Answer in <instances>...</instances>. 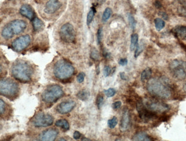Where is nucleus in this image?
<instances>
[{
	"instance_id": "nucleus-1",
	"label": "nucleus",
	"mask_w": 186,
	"mask_h": 141,
	"mask_svg": "<svg viewBox=\"0 0 186 141\" xmlns=\"http://www.w3.org/2000/svg\"><path fill=\"white\" fill-rule=\"evenodd\" d=\"M147 89L151 94L162 99H168L172 94L171 89L167 82L156 78L149 79Z\"/></svg>"
},
{
	"instance_id": "nucleus-2",
	"label": "nucleus",
	"mask_w": 186,
	"mask_h": 141,
	"mask_svg": "<svg viewBox=\"0 0 186 141\" xmlns=\"http://www.w3.org/2000/svg\"><path fill=\"white\" fill-rule=\"evenodd\" d=\"M34 70L31 65L23 60L16 61L11 69V73L13 77L23 83L30 82Z\"/></svg>"
},
{
	"instance_id": "nucleus-3",
	"label": "nucleus",
	"mask_w": 186,
	"mask_h": 141,
	"mask_svg": "<svg viewBox=\"0 0 186 141\" xmlns=\"http://www.w3.org/2000/svg\"><path fill=\"white\" fill-rule=\"evenodd\" d=\"M53 72L56 78L64 81H66L73 75L74 68L68 61L60 59L54 65Z\"/></svg>"
},
{
	"instance_id": "nucleus-4",
	"label": "nucleus",
	"mask_w": 186,
	"mask_h": 141,
	"mask_svg": "<svg viewBox=\"0 0 186 141\" xmlns=\"http://www.w3.org/2000/svg\"><path fill=\"white\" fill-rule=\"evenodd\" d=\"M27 23L21 19H15L6 25L1 32V35L4 38L9 40L14 35L21 34L26 29Z\"/></svg>"
},
{
	"instance_id": "nucleus-5",
	"label": "nucleus",
	"mask_w": 186,
	"mask_h": 141,
	"mask_svg": "<svg viewBox=\"0 0 186 141\" xmlns=\"http://www.w3.org/2000/svg\"><path fill=\"white\" fill-rule=\"evenodd\" d=\"M19 86L17 83L9 78L1 79L0 93L10 100H13L18 95Z\"/></svg>"
},
{
	"instance_id": "nucleus-6",
	"label": "nucleus",
	"mask_w": 186,
	"mask_h": 141,
	"mask_svg": "<svg viewBox=\"0 0 186 141\" xmlns=\"http://www.w3.org/2000/svg\"><path fill=\"white\" fill-rule=\"evenodd\" d=\"M64 95L62 87L59 85H51L44 90L41 94L44 102L47 104H53Z\"/></svg>"
},
{
	"instance_id": "nucleus-7",
	"label": "nucleus",
	"mask_w": 186,
	"mask_h": 141,
	"mask_svg": "<svg viewBox=\"0 0 186 141\" xmlns=\"http://www.w3.org/2000/svg\"><path fill=\"white\" fill-rule=\"evenodd\" d=\"M169 68L173 77L179 80H183L186 78V62L174 59L170 62Z\"/></svg>"
},
{
	"instance_id": "nucleus-8",
	"label": "nucleus",
	"mask_w": 186,
	"mask_h": 141,
	"mask_svg": "<svg viewBox=\"0 0 186 141\" xmlns=\"http://www.w3.org/2000/svg\"><path fill=\"white\" fill-rule=\"evenodd\" d=\"M54 118L51 115L44 113L36 114L32 120V124L36 128H45L53 125Z\"/></svg>"
},
{
	"instance_id": "nucleus-9",
	"label": "nucleus",
	"mask_w": 186,
	"mask_h": 141,
	"mask_svg": "<svg viewBox=\"0 0 186 141\" xmlns=\"http://www.w3.org/2000/svg\"><path fill=\"white\" fill-rule=\"evenodd\" d=\"M144 106L153 113H163L170 109L169 106L162 102L154 100H147L143 103Z\"/></svg>"
},
{
	"instance_id": "nucleus-10",
	"label": "nucleus",
	"mask_w": 186,
	"mask_h": 141,
	"mask_svg": "<svg viewBox=\"0 0 186 141\" xmlns=\"http://www.w3.org/2000/svg\"><path fill=\"white\" fill-rule=\"evenodd\" d=\"M60 36L62 41L66 43H73L76 40V32L74 27L70 23L64 24L60 30Z\"/></svg>"
},
{
	"instance_id": "nucleus-11",
	"label": "nucleus",
	"mask_w": 186,
	"mask_h": 141,
	"mask_svg": "<svg viewBox=\"0 0 186 141\" xmlns=\"http://www.w3.org/2000/svg\"><path fill=\"white\" fill-rule=\"evenodd\" d=\"M31 41L29 35H23L16 38L12 43V47L16 51L20 52L29 45Z\"/></svg>"
},
{
	"instance_id": "nucleus-12",
	"label": "nucleus",
	"mask_w": 186,
	"mask_h": 141,
	"mask_svg": "<svg viewBox=\"0 0 186 141\" xmlns=\"http://www.w3.org/2000/svg\"><path fill=\"white\" fill-rule=\"evenodd\" d=\"M76 105L74 100H65L59 104L56 107V111L60 114H66L70 113Z\"/></svg>"
},
{
	"instance_id": "nucleus-13",
	"label": "nucleus",
	"mask_w": 186,
	"mask_h": 141,
	"mask_svg": "<svg viewBox=\"0 0 186 141\" xmlns=\"http://www.w3.org/2000/svg\"><path fill=\"white\" fill-rule=\"evenodd\" d=\"M59 131L55 129H49L44 131L39 136V140L42 141H53L56 139Z\"/></svg>"
},
{
	"instance_id": "nucleus-14",
	"label": "nucleus",
	"mask_w": 186,
	"mask_h": 141,
	"mask_svg": "<svg viewBox=\"0 0 186 141\" xmlns=\"http://www.w3.org/2000/svg\"><path fill=\"white\" fill-rule=\"evenodd\" d=\"M61 4L59 0H49L44 7V12L48 14L55 13L60 9Z\"/></svg>"
},
{
	"instance_id": "nucleus-15",
	"label": "nucleus",
	"mask_w": 186,
	"mask_h": 141,
	"mask_svg": "<svg viewBox=\"0 0 186 141\" xmlns=\"http://www.w3.org/2000/svg\"><path fill=\"white\" fill-rule=\"evenodd\" d=\"M20 13L23 17L33 20L34 18V11L32 7L28 4H24L20 9Z\"/></svg>"
},
{
	"instance_id": "nucleus-16",
	"label": "nucleus",
	"mask_w": 186,
	"mask_h": 141,
	"mask_svg": "<svg viewBox=\"0 0 186 141\" xmlns=\"http://www.w3.org/2000/svg\"><path fill=\"white\" fill-rule=\"evenodd\" d=\"M130 113L128 109H125L123 111L121 122H120V130L121 132L126 131L130 125Z\"/></svg>"
},
{
	"instance_id": "nucleus-17",
	"label": "nucleus",
	"mask_w": 186,
	"mask_h": 141,
	"mask_svg": "<svg viewBox=\"0 0 186 141\" xmlns=\"http://www.w3.org/2000/svg\"><path fill=\"white\" fill-rule=\"evenodd\" d=\"M173 33L176 37L186 40V26H177L173 29Z\"/></svg>"
},
{
	"instance_id": "nucleus-18",
	"label": "nucleus",
	"mask_w": 186,
	"mask_h": 141,
	"mask_svg": "<svg viewBox=\"0 0 186 141\" xmlns=\"http://www.w3.org/2000/svg\"><path fill=\"white\" fill-rule=\"evenodd\" d=\"M132 139L133 141H153V139L151 138V137L145 132H139L136 133L133 137Z\"/></svg>"
},
{
	"instance_id": "nucleus-19",
	"label": "nucleus",
	"mask_w": 186,
	"mask_h": 141,
	"mask_svg": "<svg viewBox=\"0 0 186 141\" xmlns=\"http://www.w3.org/2000/svg\"><path fill=\"white\" fill-rule=\"evenodd\" d=\"M32 25L34 30L36 32L41 31L44 27V23L40 19L37 17H34L33 18L32 20Z\"/></svg>"
},
{
	"instance_id": "nucleus-20",
	"label": "nucleus",
	"mask_w": 186,
	"mask_h": 141,
	"mask_svg": "<svg viewBox=\"0 0 186 141\" xmlns=\"http://www.w3.org/2000/svg\"><path fill=\"white\" fill-rule=\"evenodd\" d=\"M55 125L57 127L62 128L65 130L70 129V124L65 119H60L57 120L55 123Z\"/></svg>"
},
{
	"instance_id": "nucleus-21",
	"label": "nucleus",
	"mask_w": 186,
	"mask_h": 141,
	"mask_svg": "<svg viewBox=\"0 0 186 141\" xmlns=\"http://www.w3.org/2000/svg\"><path fill=\"white\" fill-rule=\"evenodd\" d=\"M139 37L136 33H134L131 35V38L130 50L131 51L135 50L136 46L138 45Z\"/></svg>"
},
{
	"instance_id": "nucleus-22",
	"label": "nucleus",
	"mask_w": 186,
	"mask_h": 141,
	"mask_svg": "<svg viewBox=\"0 0 186 141\" xmlns=\"http://www.w3.org/2000/svg\"><path fill=\"white\" fill-rule=\"evenodd\" d=\"M76 96L80 100L85 101L88 100L90 97V93L87 90H82L81 91H79Z\"/></svg>"
},
{
	"instance_id": "nucleus-23",
	"label": "nucleus",
	"mask_w": 186,
	"mask_h": 141,
	"mask_svg": "<svg viewBox=\"0 0 186 141\" xmlns=\"http://www.w3.org/2000/svg\"><path fill=\"white\" fill-rule=\"evenodd\" d=\"M151 74H152L151 69H145L141 74V80L143 82L148 80L151 77Z\"/></svg>"
},
{
	"instance_id": "nucleus-24",
	"label": "nucleus",
	"mask_w": 186,
	"mask_h": 141,
	"mask_svg": "<svg viewBox=\"0 0 186 141\" xmlns=\"http://www.w3.org/2000/svg\"><path fill=\"white\" fill-rule=\"evenodd\" d=\"M154 22H155V25L156 29L158 31L162 30L166 25L164 21L162 18H156L155 19Z\"/></svg>"
},
{
	"instance_id": "nucleus-25",
	"label": "nucleus",
	"mask_w": 186,
	"mask_h": 141,
	"mask_svg": "<svg viewBox=\"0 0 186 141\" xmlns=\"http://www.w3.org/2000/svg\"><path fill=\"white\" fill-rule=\"evenodd\" d=\"M112 14V10L109 8H107L105 9L102 16V21L103 23H106L110 18Z\"/></svg>"
},
{
	"instance_id": "nucleus-26",
	"label": "nucleus",
	"mask_w": 186,
	"mask_h": 141,
	"mask_svg": "<svg viewBox=\"0 0 186 141\" xmlns=\"http://www.w3.org/2000/svg\"><path fill=\"white\" fill-rule=\"evenodd\" d=\"M95 13H96L95 8L94 7H92L91 9H90V10L89 11L88 13V15H87V23L88 25H89V24L92 23V21H93V19L94 18Z\"/></svg>"
},
{
	"instance_id": "nucleus-27",
	"label": "nucleus",
	"mask_w": 186,
	"mask_h": 141,
	"mask_svg": "<svg viewBox=\"0 0 186 141\" xmlns=\"http://www.w3.org/2000/svg\"><path fill=\"white\" fill-rule=\"evenodd\" d=\"M144 44L143 42H141L140 44H138V46L136 48V50L135 52V57L137 58L142 53L144 49Z\"/></svg>"
},
{
	"instance_id": "nucleus-28",
	"label": "nucleus",
	"mask_w": 186,
	"mask_h": 141,
	"mask_svg": "<svg viewBox=\"0 0 186 141\" xmlns=\"http://www.w3.org/2000/svg\"><path fill=\"white\" fill-rule=\"evenodd\" d=\"M118 122V121H117V118L116 117H113L111 119H109L108 121V127L110 128V129H114V128L116 127V126Z\"/></svg>"
},
{
	"instance_id": "nucleus-29",
	"label": "nucleus",
	"mask_w": 186,
	"mask_h": 141,
	"mask_svg": "<svg viewBox=\"0 0 186 141\" xmlns=\"http://www.w3.org/2000/svg\"><path fill=\"white\" fill-rule=\"evenodd\" d=\"M177 3L180 5V10L183 14H186V0H177Z\"/></svg>"
},
{
	"instance_id": "nucleus-30",
	"label": "nucleus",
	"mask_w": 186,
	"mask_h": 141,
	"mask_svg": "<svg viewBox=\"0 0 186 141\" xmlns=\"http://www.w3.org/2000/svg\"><path fill=\"white\" fill-rule=\"evenodd\" d=\"M90 57L92 59L95 61H98L100 59V54L98 50L96 49H93L91 51Z\"/></svg>"
},
{
	"instance_id": "nucleus-31",
	"label": "nucleus",
	"mask_w": 186,
	"mask_h": 141,
	"mask_svg": "<svg viewBox=\"0 0 186 141\" xmlns=\"http://www.w3.org/2000/svg\"><path fill=\"white\" fill-rule=\"evenodd\" d=\"M128 21H129V23H130V25L131 29L133 30H135V28H136V21L135 18L130 14H128Z\"/></svg>"
},
{
	"instance_id": "nucleus-32",
	"label": "nucleus",
	"mask_w": 186,
	"mask_h": 141,
	"mask_svg": "<svg viewBox=\"0 0 186 141\" xmlns=\"http://www.w3.org/2000/svg\"><path fill=\"white\" fill-rule=\"evenodd\" d=\"M104 92L107 97H112L115 95L116 94V90L113 88H109L107 90H104Z\"/></svg>"
},
{
	"instance_id": "nucleus-33",
	"label": "nucleus",
	"mask_w": 186,
	"mask_h": 141,
	"mask_svg": "<svg viewBox=\"0 0 186 141\" xmlns=\"http://www.w3.org/2000/svg\"><path fill=\"white\" fill-rule=\"evenodd\" d=\"M103 104H104V98L102 95L98 94L96 98V105L98 106V109H100Z\"/></svg>"
},
{
	"instance_id": "nucleus-34",
	"label": "nucleus",
	"mask_w": 186,
	"mask_h": 141,
	"mask_svg": "<svg viewBox=\"0 0 186 141\" xmlns=\"http://www.w3.org/2000/svg\"><path fill=\"white\" fill-rule=\"evenodd\" d=\"M6 104L4 100L2 99L0 100V114L1 115H2L3 114L5 113V111H6Z\"/></svg>"
},
{
	"instance_id": "nucleus-35",
	"label": "nucleus",
	"mask_w": 186,
	"mask_h": 141,
	"mask_svg": "<svg viewBox=\"0 0 186 141\" xmlns=\"http://www.w3.org/2000/svg\"><path fill=\"white\" fill-rule=\"evenodd\" d=\"M104 76L107 77H108L111 73H112V69L109 66H105L104 68Z\"/></svg>"
},
{
	"instance_id": "nucleus-36",
	"label": "nucleus",
	"mask_w": 186,
	"mask_h": 141,
	"mask_svg": "<svg viewBox=\"0 0 186 141\" xmlns=\"http://www.w3.org/2000/svg\"><path fill=\"white\" fill-rule=\"evenodd\" d=\"M102 28L100 27L98 29V33H97V39H98V44H100L102 42Z\"/></svg>"
},
{
	"instance_id": "nucleus-37",
	"label": "nucleus",
	"mask_w": 186,
	"mask_h": 141,
	"mask_svg": "<svg viewBox=\"0 0 186 141\" xmlns=\"http://www.w3.org/2000/svg\"><path fill=\"white\" fill-rule=\"evenodd\" d=\"M85 77V73H83V72L80 73L79 74L77 75V81L79 82V83H81L84 82Z\"/></svg>"
},
{
	"instance_id": "nucleus-38",
	"label": "nucleus",
	"mask_w": 186,
	"mask_h": 141,
	"mask_svg": "<svg viewBox=\"0 0 186 141\" xmlns=\"http://www.w3.org/2000/svg\"><path fill=\"white\" fill-rule=\"evenodd\" d=\"M121 101H116L112 104V108L114 110H117L121 107Z\"/></svg>"
},
{
	"instance_id": "nucleus-39",
	"label": "nucleus",
	"mask_w": 186,
	"mask_h": 141,
	"mask_svg": "<svg viewBox=\"0 0 186 141\" xmlns=\"http://www.w3.org/2000/svg\"><path fill=\"white\" fill-rule=\"evenodd\" d=\"M127 64H128V60L127 58H122L120 59V61H119V64L121 66H126Z\"/></svg>"
},
{
	"instance_id": "nucleus-40",
	"label": "nucleus",
	"mask_w": 186,
	"mask_h": 141,
	"mask_svg": "<svg viewBox=\"0 0 186 141\" xmlns=\"http://www.w3.org/2000/svg\"><path fill=\"white\" fill-rule=\"evenodd\" d=\"M81 136V133L78 131H75L73 133V138L75 139H79Z\"/></svg>"
},
{
	"instance_id": "nucleus-41",
	"label": "nucleus",
	"mask_w": 186,
	"mask_h": 141,
	"mask_svg": "<svg viewBox=\"0 0 186 141\" xmlns=\"http://www.w3.org/2000/svg\"><path fill=\"white\" fill-rule=\"evenodd\" d=\"M120 76L121 79H123V80H127V76H126V74H125V73H124V72H120Z\"/></svg>"
},
{
	"instance_id": "nucleus-42",
	"label": "nucleus",
	"mask_w": 186,
	"mask_h": 141,
	"mask_svg": "<svg viewBox=\"0 0 186 141\" xmlns=\"http://www.w3.org/2000/svg\"><path fill=\"white\" fill-rule=\"evenodd\" d=\"M160 14H161V16H162V17H163L164 19H168V16L167 14L166 13H164V12H161L160 13Z\"/></svg>"
},
{
	"instance_id": "nucleus-43",
	"label": "nucleus",
	"mask_w": 186,
	"mask_h": 141,
	"mask_svg": "<svg viewBox=\"0 0 186 141\" xmlns=\"http://www.w3.org/2000/svg\"><path fill=\"white\" fill-rule=\"evenodd\" d=\"M155 4V6L157 8H160L162 7V5L160 3V2H159V1H156Z\"/></svg>"
},
{
	"instance_id": "nucleus-44",
	"label": "nucleus",
	"mask_w": 186,
	"mask_h": 141,
	"mask_svg": "<svg viewBox=\"0 0 186 141\" xmlns=\"http://www.w3.org/2000/svg\"><path fill=\"white\" fill-rule=\"evenodd\" d=\"M106 0H98V4L102 5L106 2Z\"/></svg>"
},
{
	"instance_id": "nucleus-45",
	"label": "nucleus",
	"mask_w": 186,
	"mask_h": 141,
	"mask_svg": "<svg viewBox=\"0 0 186 141\" xmlns=\"http://www.w3.org/2000/svg\"><path fill=\"white\" fill-rule=\"evenodd\" d=\"M183 89H184V91H186V83H184V85H183Z\"/></svg>"
},
{
	"instance_id": "nucleus-46",
	"label": "nucleus",
	"mask_w": 186,
	"mask_h": 141,
	"mask_svg": "<svg viewBox=\"0 0 186 141\" xmlns=\"http://www.w3.org/2000/svg\"><path fill=\"white\" fill-rule=\"evenodd\" d=\"M82 141H90V139H87V138H85V139H83Z\"/></svg>"
},
{
	"instance_id": "nucleus-47",
	"label": "nucleus",
	"mask_w": 186,
	"mask_h": 141,
	"mask_svg": "<svg viewBox=\"0 0 186 141\" xmlns=\"http://www.w3.org/2000/svg\"><path fill=\"white\" fill-rule=\"evenodd\" d=\"M59 141H66V139H64L63 138H60V139H59Z\"/></svg>"
}]
</instances>
